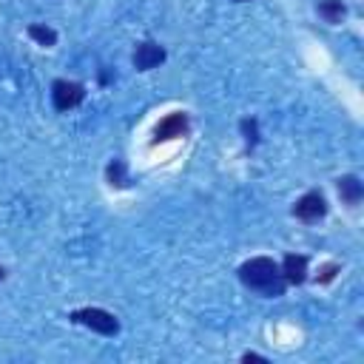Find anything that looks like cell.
I'll return each instance as SVG.
<instances>
[{
	"instance_id": "obj_11",
	"label": "cell",
	"mask_w": 364,
	"mask_h": 364,
	"mask_svg": "<svg viewBox=\"0 0 364 364\" xmlns=\"http://www.w3.org/2000/svg\"><path fill=\"white\" fill-rule=\"evenodd\" d=\"M108 179H111V185H117V188H125V185H128V179H125V168H122L119 159L108 165Z\"/></svg>"
},
{
	"instance_id": "obj_12",
	"label": "cell",
	"mask_w": 364,
	"mask_h": 364,
	"mask_svg": "<svg viewBox=\"0 0 364 364\" xmlns=\"http://www.w3.org/2000/svg\"><path fill=\"white\" fill-rule=\"evenodd\" d=\"M242 134L250 145H256V119H242Z\"/></svg>"
},
{
	"instance_id": "obj_2",
	"label": "cell",
	"mask_w": 364,
	"mask_h": 364,
	"mask_svg": "<svg viewBox=\"0 0 364 364\" xmlns=\"http://www.w3.org/2000/svg\"><path fill=\"white\" fill-rule=\"evenodd\" d=\"M71 321L74 324H82V327H91L102 336H117L119 333V321L114 313L108 310H100V307H80L71 313Z\"/></svg>"
},
{
	"instance_id": "obj_9",
	"label": "cell",
	"mask_w": 364,
	"mask_h": 364,
	"mask_svg": "<svg viewBox=\"0 0 364 364\" xmlns=\"http://www.w3.org/2000/svg\"><path fill=\"white\" fill-rule=\"evenodd\" d=\"M318 14H321L327 23H341L344 14H347V9H344L341 0H321V3H318Z\"/></svg>"
},
{
	"instance_id": "obj_4",
	"label": "cell",
	"mask_w": 364,
	"mask_h": 364,
	"mask_svg": "<svg viewBox=\"0 0 364 364\" xmlns=\"http://www.w3.org/2000/svg\"><path fill=\"white\" fill-rule=\"evenodd\" d=\"M324 213H327V202H324V196H321L318 191L304 193V196L293 205V216L301 219V222H318Z\"/></svg>"
},
{
	"instance_id": "obj_7",
	"label": "cell",
	"mask_w": 364,
	"mask_h": 364,
	"mask_svg": "<svg viewBox=\"0 0 364 364\" xmlns=\"http://www.w3.org/2000/svg\"><path fill=\"white\" fill-rule=\"evenodd\" d=\"M279 270H282V276H284L287 284H301L307 279V259L290 253V256H284V262H282Z\"/></svg>"
},
{
	"instance_id": "obj_15",
	"label": "cell",
	"mask_w": 364,
	"mask_h": 364,
	"mask_svg": "<svg viewBox=\"0 0 364 364\" xmlns=\"http://www.w3.org/2000/svg\"><path fill=\"white\" fill-rule=\"evenodd\" d=\"M0 279H3V267H0Z\"/></svg>"
},
{
	"instance_id": "obj_14",
	"label": "cell",
	"mask_w": 364,
	"mask_h": 364,
	"mask_svg": "<svg viewBox=\"0 0 364 364\" xmlns=\"http://www.w3.org/2000/svg\"><path fill=\"white\" fill-rule=\"evenodd\" d=\"M242 361H245V364H250V361H262V364H264L267 358H264V355H259V353H245V355H242Z\"/></svg>"
},
{
	"instance_id": "obj_1",
	"label": "cell",
	"mask_w": 364,
	"mask_h": 364,
	"mask_svg": "<svg viewBox=\"0 0 364 364\" xmlns=\"http://www.w3.org/2000/svg\"><path fill=\"white\" fill-rule=\"evenodd\" d=\"M239 279L242 284H247L250 290H259L262 296H282L284 293V276L279 270V264L267 256H256V259H247L242 267H239Z\"/></svg>"
},
{
	"instance_id": "obj_10",
	"label": "cell",
	"mask_w": 364,
	"mask_h": 364,
	"mask_svg": "<svg viewBox=\"0 0 364 364\" xmlns=\"http://www.w3.org/2000/svg\"><path fill=\"white\" fill-rule=\"evenodd\" d=\"M28 37H31V40H37L40 46H46V48L57 43V34H54V28H48V26H40V23H31V26H28Z\"/></svg>"
},
{
	"instance_id": "obj_5",
	"label": "cell",
	"mask_w": 364,
	"mask_h": 364,
	"mask_svg": "<svg viewBox=\"0 0 364 364\" xmlns=\"http://www.w3.org/2000/svg\"><path fill=\"white\" fill-rule=\"evenodd\" d=\"M185 131H188V114L173 111V114H168L165 119H159V122H156V128H154V142L176 139V136H182Z\"/></svg>"
},
{
	"instance_id": "obj_8",
	"label": "cell",
	"mask_w": 364,
	"mask_h": 364,
	"mask_svg": "<svg viewBox=\"0 0 364 364\" xmlns=\"http://www.w3.org/2000/svg\"><path fill=\"white\" fill-rule=\"evenodd\" d=\"M338 196L347 202V205H358L361 202V196H364V188H361V182H358V176H341L338 179Z\"/></svg>"
},
{
	"instance_id": "obj_13",
	"label": "cell",
	"mask_w": 364,
	"mask_h": 364,
	"mask_svg": "<svg viewBox=\"0 0 364 364\" xmlns=\"http://www.w3.org/2000/svg\"><path fill=\"white\" fill-rule=\"evenodd\" d=\"M336 273H338V264H324V267L318 270V276H316V279H318V282L324 284V282H330V279H333Z\"/></svg>"
},
{
	"instance_id": "obj_16",
	"label": "cell",
	"mask_w": 364,
	"mask_h": 364,
	"mask_svg": "<svg viewBox=\"0 0 364 364\" xmlns=\"http://www.w3.org/2000/svg\"><path fill=\"white\" fill-rule=\"evenodd\" d=\"M236 3H247V0H236Z\"/></svg>"
},
{
	"instance_id": "obj_6",
	"label": "cell",
	"mask_w": 364,
	"mask_h": 364,
	"mask_svg": "<svg viewBox=\"0 0 364 364\" xmlns=\"http://www.w3.org/2000/svg\"><path fill=\"white\" fill-rule=\"evenodd\" d=\"M162 60H165V48H162L159 43H151V40L139 43L136 51H134V65H136V71H151V68H156Z\"/></svg>"
},
{
	"instance_id": "obj_3",
	"label": "cell",
	"mask_w": 364,
	"mask_h": 364,
	"mask_svg": "<svg viewBox=\"0 0 364 364\" xmlns=\"http://www.w3.org/2000/svg\"><path fill=\"white\" fill-rule=\"evenodd\" d=\"M85 97V88L80 82H71V80H57L51 85V100H54V108L57 111H68L74 105H80Z\"/></svg>"
}]
</instances>
